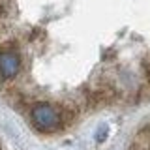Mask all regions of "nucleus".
I'll list each match as a JSON object with an SVG mask.
<instances>
[{"instance_id": "nucleus-1", "label": "nucleus", "mask_w": 150, "mask_h": 150, "mask_svg": "<svg viewBox=\"0 0 150 150\" xmlns=\"http://www.w3.org/2000/svg\"><path fill=\"white\" fill-rule=\"evenodd\" d=\"M30 118H32L34 128L40 133H54V131L64 128L62 111L58 107H54L53 103H47V101H40L32 107Z\"/></svg>"}, {"instance_id": "nucleus-2", "label": "nucleus", "mask_w": 150, "mask_h": 150, "mask_svg": "<svg viewBox=\"0 0 150 150\" xmlns=\"http://www.w3.org/2000/svg\"><path fill=\"white\" fill-rule=\"evenodd\" d=\"M21 68H23V60L15 49H9V47L0 49V79L11 81L19 75Z\"/></svg>"}, {"instance_id": "nucleus-3", "label": "nucleus", "mask_w": 150, "mask_h": 150, "mask_svg": "<svg viewBox=\"0 0 150 150\" xmlns=\"http://www.w3.org/2000/svg\"><path fill=\"white\" fill-rule=\"evenodd\" d=\"M109 135V128L107 126H101L100 129H98V135H96V139H98V143H103L105 141V137Z\"/></svg>"}, {"instance_id": "nucleus-4", "label": "nucleus", "mask_w": 150, "mask_h": 150, "mask_svg": "<svg viewBox=\"0 0 150 150\" xmlns=\"http://www.w3.org/2000/svg\"><path fill=\"white\" fill-rule=\"evenodd\" d=\"M143 69H144V77H146V83L150 84V60H146V62L143 64Z\"/></svg>"}]
</instances>
